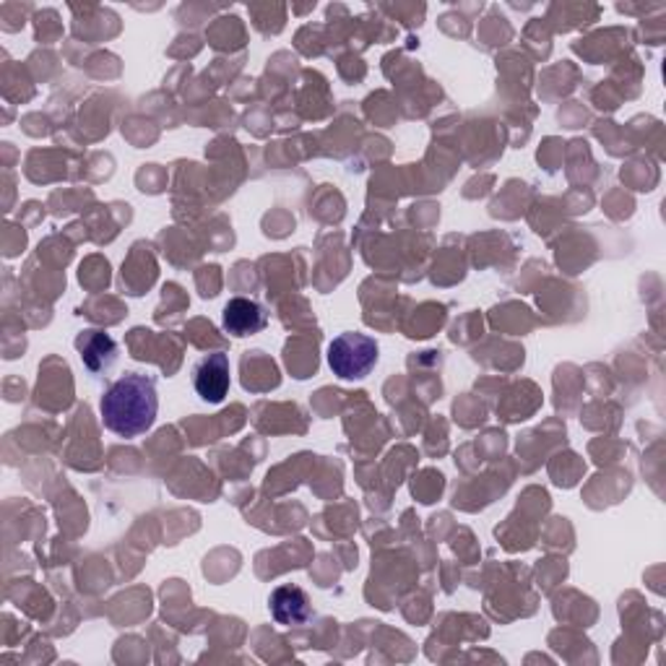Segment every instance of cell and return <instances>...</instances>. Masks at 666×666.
<instances>
[{
	"mask_svg": "<svg viewBox=\"0 0 666 666\" xmlns=\"http://www.w3.org/2000/svg\"><path fill=\"white\" fill-rule=\"evenodd\" d=\"M102 422L120 437H138L152 429L159 412L157 386L149 375L125 373L107 388L99 403Z\"/></svg>",
	"mask_w": 666,
	"mask_h": 666,
	"instance_id": "cell-1",
	"label": "cell"
},
{
	"mask_svg": "<svg viewBox=\"0 0 666 666\" xmlns=\"http://www.w3.org/2000/svg\"><path fill=\"white\" fill-rule=\"evenodd\" d=\"M378 341L365 334L347 331L336 336L328 347V365L341 380H362L378 365Z\"/></svg>",
	"mask_w": 666,
	"mask_h": 666,
	"instance_id": "cell-2",
	"label": "cell"
},
{
	"mask_svg": "<svg viewBox=\"0 0 666 666\" xmlns=\"http://www.w3.org/2000/svg\"><path fill=\"white\" fill-rule=\"evenodd\" d=\"M193 388L208 403H221L230 393V356L214 352L193 367Z\"/></svg>",
	"mask_w": 666,
	"mask_h": 666,
	"instance_id": "cell-3",
	"label": "cell"
},
{
	"mask_svg": "<svg viewBox=\"0 0 666 666\" xmlns=\"http://www.w3.org/2000/svg\"><path fill=\"white\" fill-rule=\"evenodd\" d=\"M221 323L232 336H253L268 326V313L261 302L247 298H234L225 305Z\"/></svg>",
	"mask_w": 666,
	"mask_h": 666,
	"instance_id": "cell-4",
	"label": "cell"
},
{
	"mask_svg": "<svg viewBox=\"0 0 666 666\" xmlns=\"http://www.w3.org/2000/svg\"><path fill=\"white\" fill-rule=\"evenodd\" d=\"M268 609L271 617L279 625L294 628V625H305L313 617L311 598L300 586H279L274 589L271 598H268Z\"/></svg>",
	"mask_w": 666,
	"mask_h": 666,
	"instance_id": "cell-5",
	"label": "cell"
},
{
	"mask_svg": "<svg viewBox=\"0 0 666 666\" xmlns=\"http://www.w3.org/2000/svg\"><path fill=\"white\" fill-rule=\"evenodd\" d=\"M76 347L81 352V360H84V365L89 367L92 373H102L118 356V344L102 331H86L76 341Z\"/></svg>",
	"mask_w": 666,
	"mask_h": 666,
	"instance_id": "cell-6",
	"label": "cell"
}]
</instances>
